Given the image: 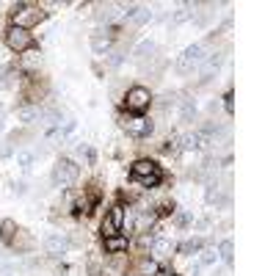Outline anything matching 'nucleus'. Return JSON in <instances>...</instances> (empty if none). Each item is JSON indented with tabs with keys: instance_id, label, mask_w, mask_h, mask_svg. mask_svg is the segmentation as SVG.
I'll return each mask as SVG.
<instances>
[{
	"instance_id": "9b49d317",
	"label": "nucleus",
	"mask_w": 276,
	"mask_h": 276,
	"mask_svg": "<svg viewBox=\"0 0 276 276\" xmlns=\"http://www.w3.org/2000/svg\"><path fill=\"white\" fill-rule=\"evenodd\" d=\"M204 202L210 204V207H229V204H232V199H229L227 193H221V188H218L216 182H210V185H207V191H204Z\"/></svg>"
},
{
	"instance_id": "4be33fe9",
	"label": "nucleus",
	"mask_w": 276,
	"mask_h": 276,
	"mask_svg": "<svg viewBox=\"0 0 276 276\" xmlns=\"http://www.w3.org/2000/svg\"><path fill=\"white\" fill-rule=\"evenodd\" d=\"M138 274H141V276H157L160 271H157L155 260H141V263H138Z\"/></svg>"
},
{
	"instance_id": "4468645a",
	"label": "nucleus",
	"mask_w": 276,
	"mask_h": 276,
	"mask_svg": "<svg viewBox=\"0 0 276 276\" xmlns=\"http://www.w3.org/2000/svg\"><path fill=\"white\" fill-rule=\"evenodd\" d=\"M105 240V252L108 254H122L127 252V246H130V240H127V235H111V238H102Z\"/></svg>"
},
{
	"instance_id": "20e7f679",
	"label": "nucleus",
	"mask_w": 276,
	"mask_h": 276,
	"mask_svg": "<svg viewBox=\"0 0 276 276\" xmlns=\"http://www.w3.org/2000/svg\"><path fill=\"white\" fill-rule=\"evenodd\" d=\"M204 58H207V42H196V44H191V47H188L185 53L180 55V61H177V72H182V75L193 72L196 66H202V64H204Z\"/></svg>"
},
{
	"instance_id": "f704fd0d",
	"label": "nucleus",
	"mask_w": 276,
	"mask_h": 276,
	"mask_svg": "<svg viewBox=\"0 0 276 276\" xmlns=\"http://www.w3.org/2000/svg\"><path fill=\"white\" fill-rule=\"evenodd\" d=\"M0 130H3V122H0Z\"/></svg>"
},
{
	"instance_id": "39448f33",
	"label": "nucleus",
	"mask_w": 276,
	"mask_h": 276,
	"mask_svg": "<svg viewBox=\"0 0 276 276\" xmlns=\"http://www.w3.org/2000/svg\"><path fill=\"white\" fill-rule=\"evenodd\" d=\"M125 105H127V111H130V114H144V111L152 105L149 89H146V86H133V89H127Z\"/></svg>"
},
{
	"instance_id": "a878e982",
	"label": "nucleus",
	"mask_w": 276,
	"mask_h": 276,
	"mask_svg": "<svg viewBox=\"0 0 276 276\" xmlns=\"http://www.w3.org/2000/svg\"><path fill=\"white\" fill-rule=\"evenodd\" d=\"M216 260H218V252H216V249H204V252H202V265H213Z\"/></svg>"
},
{
	"instance_id": "f3484780",
	"label": "nucleus",
	"mask_w": 276,
	"mask_h": 276,
	"mask_svg": "<svg viewBox=\"0 0 276 276\" xmlns=\"http://www.w3.org/2000/svg\"><path fill=\"white\" fill-rule=\"evenodd\" d=\"M39 114H42V108H36V105H22L17 111V119L22 125H33V122H39Z\"/></svg>"
},
{
	"instance_id": "ddd939ff",
	"label": "nucleus",
	"mask_w": 276,
	"mask_h": 276,
	"mask_svg": "<svg viewBox=\"0 0 276 276\" xmlns=\"http://www.w3.org/2000/svg\"><path fill=\"white\" fill-rule=\"evenodd\" d=\"M8 246H11L17 254H28L30 249H33V235H30L28 229H17V235L11 238V243H8Z\"/></svg>"
},
{
	"instance_id": "412c9836",
	"label": "nucleus",
	"mask_w": 276,
	"mask_h": 276,
	"mask_svg": "<svg viewBox=\"0 0 276 276\" xmlns=\"http://www.w3.org/2000/svg\"><path fill=\"white\" fill-rule=\"evenodd\" d=\"M202 243H204L202 238H188V240H182L180 252L182 254H196V252H202Z\"/></svg>"
},
{
	"instance_id": "2f4dec72",
	"label": "nucleus",
	"mask_w": 276,
	"mask_h": 276,
	"mask_svg": "<svg viewBox=\"0 0 276 276\" xmlns=\"http://www.w3.org/2000/svg\"><path fill=\"white\" fill-rule=\"evenodd\" d=\"M89 276H100V268H97V265H91V271H89Z\"/></svg>"
},
{
	"instance_id": "6ab92c4d",
	"label": "nucleus",
	"mask_w": 276,
	"mask_h": 276,
	"mask_svg": "<svg viewBox=\"0 0 276 276\" xmlns=\"http://www.w3.org/2000/svg\"><path fill=\"white\" fill-rule=\"evenodd\" d=\"M218 257H221L224 263H232V257H235V243H232V238H224L221 243H218Z\"/></svg>"
},
{
	"instance_id": "423d86ee",
	"label": "nucleus",
	"mask_w": 276,
	"mask_h": 276,
	"mask_svg": "<svg viewBox=\"0 0 276 276\" xmlns=\"http://www.w3.org/2000/svg\"><path fill=\"white\" fill-rule=\"evenodd\" d=\"M122 127H125V133L133 138H146L155 130V125H152L144 114H127L125 119H122Z\"/></svg>"
},
{
	"instance_id": "473e14b6",
	"label": "nucleus",
	"mask_w": 276,
	"mask_h": 276,
	"mask_svg": "<svg viewBox=\"0 0 276 276\" xmlns=\"http://www.w3.org/2000/svg\"><path fill=\"white\" fill-rule=\"evenodd\" d=\"M188 276H199V265H193V268L188 271Z\"/></svg>"
},
{
	"instance_id": "f257e3e1",
	"label": "nucleus",
	"mask_w": 276,
	"mask_h": 276,
	"mask_svg": "<svg viewBox=\"0 0 276 276\" xmlns=\"http://www.w3.org/2000/svg\"><path fill=\"white\" fill-rule=\"evenodd\" d=\"M130 174L141 188H157L163 182V171L155 160H136L130 166Z\"/></svg>"
},
{
	"instance_id": "2eb2a0df",
	"label": "nucleus",
	"mask_w": 276,
	"mask_h": 276,
	"mask_svg": "<svg viewBox=\"0 0 276 276\" xmlns=\"http://www.w3.org/2000/svg\"><path fill=\"white\" fill-rule=\"evenodd\" d=\"M149 19H152V11H149V8H146V6H136V8L130 11V17H127V22H130L133 28H141V25H146Z\"/></svg>"
},
{
	"instance_id": "1a4fd4ad",
	"label": "nucleus",
	"mask_w": 276,
	"mask_h": 276,
	"mask_svg": "<svg viewBox=\"0 0 276 276\" xmlns=\"http://www.w3.org/2000/svg\"><path fill=\"white\" fill-rule=\"evenodd\" d=\"M111 44H114V28H100L91 33V50L97 55H108Z\"/></svg>"
},
{
	"instance_id": "7ed1b4c3",
	"label": "nucleus",
	"mask_w": 276,
	"mask_h": 276,
	"mask_svg": "<svg viewBox=\"0 0 276 276\" xmlns=\"http://www.w3.org/2000/svg\"><path fill=\"white\" fill-rule=\"evenodd\" d=\"M78 177H80V166H78V163L61 157V160L53 166V177H50V182H53L55 188H69L72 182H78Z\"/></svg>"
},
{
	"instance_id": "a211bd4d",
	"label": "nucleus",
	"mask_w": 276,
	"mask_h": 276,
	"mask_svg": "<svg viewBox=\"0 0 276 276\" xmlns=\"http://www.w3.org/2000/svg\"><path fill=\"white\" fill-rule=\"evenodd\" d=\"M17 221H14V218H3V221H0V240H3V243H11V238L14 235H17Z\"/></svg>"
},
{
	"instance_id": "b1692460",
	"label": "nucleus",
	"mask_w": 276,
	"mask_h": 276,
	"mask_svg": "<svg viewBox=\"0 0 276 276\" xmlns=\"http://www.w3.org/2000/svg\"><path fill=\"white\" fill-rule=\"evenodd\" d=\"M180 116H182V122H193L196 119V105H193L191 100H185L180 105Z\"/></svg>"
},
{
	"instance_id": "6e6552de",
	"label": "nucleus",
	"mask_w": 276,
	"mask_h": 276,
	"mask_svg": "<svg viewBox=\"0 0 276 276\" xmlns=\"http://www.w3.org/2000/svg\"><path fill=\"white\" fill-rule=\"evenodd\" d=\"M6 44L14 53H28V50L33 47V36H30V30H22V28H17V25H11V28L6 30Z\"/></svg>"
},
{
	"instance_id": "cd10ccee",
	"label": "nucleus",
	"mask_w": 276,
	"mask_h": 276,
	"mask_svg": "<svg viewBox=\"0 0 276 276\" xmlns=\"http://www.w3.org/2000/svg\"><path fill=\"white\" fill-rule=\"evenodd\" d=\"M174 224H177V227H188V224H191V216H188V213H177V216H174Z\"/></svg>"
},
{
	"instance_id": "f8f14e48",
	"label": "nucleus",
	"mask_w": 276,
	"mask_h": 276,
	"mask_svg": "<svg viewBox=\"0 0 276 276\" xmlns=\"http://www.w3.org/2000/svg\"><path fill=\"white\" fill-rule=\"evenodd\" d=\"M133 58H136L141 66L149 64L152 58H157V44H155V42H149V39H146V42H141L136 50H133Z\"/></svg>"
},
{
	"instance_id": "393cba45",
	"label": "nucleus",
	"mask_w": 276,
	"mask_h": 276,
	"mask_svg": "<svg viewBox=\"0 0 276 276\" xmlns=\"http://www.w3.org/2000/svg\"><path fill=\"white\" fill-rule=\"evenodd\" d=\"M14 72V66H0V86H3V89H8V86H11V80H8V75Z\"/></svg>"
},
{
	"instance_id": "f03ea898",
	"label": "nucleus",
	"mask_w": 276,
	"mask_h": 276,
	"mask_svg": "<svg viewBox=\"0 0 276 276\" xmlns=\"http://www.w3.org/2000/svg\"><path fill=\"white\" fill-rule=\"evenodd\" d=\"M47 17V11H44L42 6H30V3H14L11 6V19L17 28L22 30H30L33 25H39L42 19Z\"/></svg>"
},
{
	"instance_id": "aec40b11",
	"label": "nucleus",
	"mask_w": 276,
	"mask_h": 276,
	"mask_svg": "<svg viewBox=\"0 0 276 276\" xmlns=\"http://www.w3.org/2000/svg\"><path fill=\"white\" fill-rule=\"evenodd\" d=\"M114 17H116V11H114V6H97V14H94V19L97 22H114Z\"/></svg>"
},
{
	"instance_id": "72a5a7b5",
	"label": "nucleus",
	"mask_w": 276,
	"mask_h": 276,
	"mask_svg": "<svg viewBox=\"0 0 276 276\" xmlns=\"http://www.w3.org/2000/svg\"><path fill=\"white\" fill-rule=\"evenodd\" d=\"M157 276H171V274H157Z\"/></svg>"
},
{
	"instance_id": "9d476101",
	"label": "nucleus",
	"mask_w": 276,
	"mask_h": 276,
	"mask_svg": "<svg viewBox=\"0 0 276 276\" xmlns=\"http://www.w3.org/2000/svg\"><path fill=\"white\" fill-rule=\"evenodd\" d=\"M44 249H47V254H66L69 252V238L66 235H58V232H53V235H47L44 238Z\"/></svg>"
},
{
	"instance_id": "5701e85b",
	"label": "nucleus",
	"mask_w": 276,
	"mask_h": 276,
	"mask_svg": "<svg viewBox=\"0 0 276 276\" xmlns=\"http://www.w3.org/2000/svg\"><path fill=\"white\" fill-rule=\"evenodd\" d=\"M33 163H36V155H33V152H19L17 155V166L22 168V171H30Z\"/></svg>"
},
{
	"instance_id": "0eeeda50",
	"label": "nucleus",
	"mask_w": 276,
	"mask_h": 276,
	"mask_svg": "<svg viewBox=\"0 0 276 276\" xmlns=\"http://www.w3.org/2000/svg\"><path fill=\"white\" fill-rule=\"evenodd\" d=\"M122 227H125V207H122V204H114V207L105 213V218H102L100 232H102V238H111V235H119Z\"/></svg>"
},
{
	"instance_id": "dca6fc26",
	"label": "nucleus",
	"mask_w": 276,
	"mask_h": 276,
	"mask_svg": "<svg viewBox=\"0 0 276 276\" xmlns=\"http://www.w3.org/2000/svg\"><path fill=\"white\" fill-rule=\"evenodd\" d=\"M149 246H152V254H155V257H160V260L171 257V252H174V243H171V240H163V238H155Z\"/></svg>"
},
{
	"instance_id": "7c9ffc66",
	"label": "nucleus",
	"mask_w": 276,
	"mask_h": 276,
	"mask_svg": "<svg viewBox=\"0 0 276 276\" xmlns=\"http://www.w3.org/2000/svg\"><path fill=\"white\" fill-rule=\"evenodd\" d=\"M232 100H235V97H232V91H229V94L224 97V108H227L229 114H232V111H235V102H232Z\"/></svg>"
},
{
	"instance_id": "c85d7f7f",
	"label": "nucleus",
	"mask_w": 276,
	"mask_h": 276,
	"mask_svg": "<svg viewBox=\"0 0 276 276\" xmlns=\"http://www.w3.org/2000/svg\"><path fill=\"white\" fill-rule=\"evenodd\" d=\"M11 191L17 193V196H25V193H28V185H25V182H11Z\"/></svg>"
},
{
	"instance_id": "bb28decb",
	"label": "nucleus",
	"mask_w": 276,
	"mask_h": 276,
	"mask_svg": "<svg viewBox=\"0 0 276 276\" xmlns=\"http://www.w3.org/2000/svg\"><path fill=\"white\" fill-rule=\"evenodd\" d=\"M14 155V146L8 144V141H0V157L6 160V157H11Z\"/></svg>"
},
{
	"instance_id": "c756f323",
	"label": "nucleus",
	"mask_w": 276,
	"mask_h": 276,
	"mask_svg": "<svg viewBox=\"0 0 276 276\" xmlns=\"http://www.w3.org/2000/svg\"><path fill=\"white\" fill-rule=\"evenodd\" d=\"M39 61H42V58H39V53H30V50H28V58H25V66H36Z\"/></svg>"
}]
</instances>
